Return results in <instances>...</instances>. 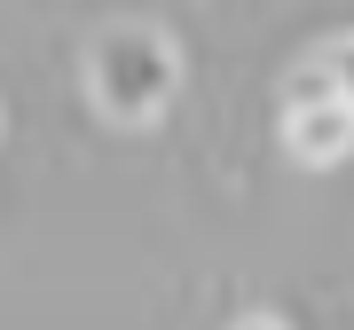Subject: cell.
Listing matches in <instances>:
<instances>
[{"instance_id": "6da1fadb", "label": "cell", "mask_w": 354, "mask_h": 330, "mask_svg": "<svg viewBox=\"0 0 354 330\" xmlns=\"http://www.w3.org/2000/svg\"><path fill=\"white\" fill-rule=\"evenodd\" d=\"M174 79H181V55L150 24H118V32H102L87 48V95L111 118H158Z\"/></svg>"}, {"instance_id": "7a4b0ae2", "label": "cell", "mask_w": 354, "mask_h": 330, "mask_svg": "<svg viewBox=\"0 0 354 330\" xmlns=\"http://www.w3.org/2000/svg\"><path fill=\"white\" fill-rule=\"evenodd\" d=\"M283 150L299 165H339L354 150V102L323 95V87H291V102H283Z\"/></svg>"}, {"instance_id": "3957f363", "label": "cell", "mask_w": 354, "mask_h": 330, "mask_svg": "<svg viewBox=\"0 0 354 330\" xmlns=\"http://www.w3.org/2000/svg\"><path fill=\"white\" fill-rule=\"evenodd\" d=\"M307 87H323V95H339V102H354V32H346L339 48H330L323 64H315V79H307Z\"/></svg>"}, {"instance_id": "277c9868", "label": "cell", "mask_w": 354, "mask_h": 330, "mask_svg": "<svg viewBox=\"0 0 354 330\" xmlns=\"http://www.w3.org/2000/svg\"><path fill=\"white\" fill-rule=\"evenodd\" d=\"M236 330H283V322H268V315H252V322H236Z\"/></svg>"}]
</instances>
